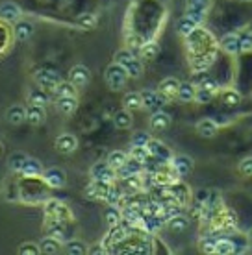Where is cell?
Here are the masks:
<instances>
[{
	"label": "cell",
	"instance_id": "6da1fadb",
	"mask_svg": "<svg viewBox=\"0 0 252 255\" xmlns=\"http://www.w3.org/2000/svg\"><path fill=\"white\" fill-rule=\"evenodd\" d=\"M128 80V74L124 70L123 65L119 63H111L108 69H106V83L111 91H119L124 87V83Z\"/></svg>",
	"mask_w": 252,
	"mask_h": 255
},
{
	"label": "cell",
	"instance_id": "7a4b0ae2",
	"mask_svg": "<svg viewBox=\"0 0 252 255\" xmlns=\"http://www.w3.org/2000/svg\"><path fill=\"white\" fill-rule=\"evenodd\" d=\"M45 215L48 218H54V220H59V222H69L72 220V213L71 209L59 202V200H48L45 204Z\"/></svg>",
	"mask_w": 252,
	"mask_h": 255
},
{
	"label": "cell",
	"instance_id": "3957f363",
	"mask_svg": "<svg viewBox=\"0 0 252 255\" xmlns=\"http://www.w3.org/2000/svg\"><path fill=\"white\" fill-rule=\"evenodd\" d=\"M33 80H35V83H37L39 87L54 91V87L61 82V76L52 69H39L33 72Z\"/></svg>",
	"mask_w": 252,
	"mask_h": 255
},
{
	"label": "cell",
	"instance_id": "277c9868",
	"mask_svg": "<svg viewBox=\"0 0 252 255\" xmlns=\"http://www.w3.org/2000/svg\"><path fill=\"white\" fill-rule=\"evenodd\" d=\"M43 179H45V183L50 189H63L67 185V174H65L63 168H58V166H52L48 170L41 174Z\"/></svg>",
	"mask_w": 252,
	"mask_h": 255
},
{
	"label": "cell",
	"instance_id": "5b68a950",
	"mask_svg": "<svg viewBox=\"0 0 252 255\" xmlns=\"http://www.w3.org/2000/svg\"><path fill=\"white\" fill-rule=\"evenodd\" d=\"M91 178L93 179H102V181H113L115 179V170L108 165V161H98L95 165L91 166Z\"/></svg>",
	"mask_w": 252,
	"mask_h": 255
},
{
	"label": "cell",
	"instance_id": "8992f818",
	"mask_svg": "<svg viewBox=\"0 0 252 255\" xmlns=\"http://www.w3.org/2000/svg\"><path fill=\"white\" fill-rule=\"evenodd\" d=\"M147 150H149L150 157H156V159H160V161H171V159H173V153H171V150L163 144L162 140L150 139L149 144H147Z\"/></svg>",
	"mask_w": 252,
	"mask_h": 255
},
{
	"label": "cell",
	"instance_id": "52a82bcc",
	"mask_svg": "<svg viewBox=\"0 0 252 255\" xmlns=\"http://www.w3.org/2000/svg\"><path fill=\"white\" fill-rule=\"evenodd\" d=\"M141 100H143V108L150 109V111H158V109L162 108L163 104L167 102L165 98H163L160 93H156V91H150V89H145L141 93Z\"/></svg>",
	"mask_w": 252,
	"mask_h": 255
},
{
	"label": "cell",
	"instance_id": "ba28073f",
	"mask_svg": "<svg viewBox=\"0 0 252 255\" xmlns=\"http://www.w3.org/2000/svg\"><path fill=\"white\" fill-rule=\"evenodd\" d=\"M69 80H71L72 85H76V87H84L87 85L91 80V74H89V69L85 67V65H74L69 72Z\"/></svg>",
	"mask_w": 252,
	"mask_h": 255
},
{
	"label": "cell",
	"instance_id": "9c48e42d",
	"mask_svg": "<svg viewBox=\"0 0 252 255\" xmlns=\"http://www.w3.org/2000/svg\"><path fill=\"white\" fill-rule=\"evenodd\" d=\"M110 181H102V179H93L87 189H85V196L91 198V200H104L106 198V192L110 189Z\"/></svg>",
	"mask_w": 252,
	"mask_h": 255
},
{
	"label": "cell",
	"instance_id": "30bf717a",
	"mask_svg": "<svg viewBox=\"0 0 252 255\" xmlns=\"http://www.w3.org/2000/svg\"><path fill=\"white\" fill-rule=\"evenodd\" d=\"M56 150H58L59 153H72L74 150L78 148V139L76 135L72 133H61L56 139Z\"/></svg>",
	"mask_w": 252,
	"mask_h": 255
},
{
	"label": "cell",
	"instance_id": "8fae6325",
	"mask_svg": "<svg viewBox=\"0 0 252 255\" xmlns=\"http://www.w3.org/2000/svg\"><path fill=\"white\" fill-rule=\"evenodd\" d=\"M173 163V170L176 172V176H188L193 170V159L189 155H176L171 159Z\"/></svg>",
	"mask_w": 252,
	"mask_h": 255
},
{
	"label": "cell",
	"instance_id": "7c38bea8",
	"mask_svg": "<svg viewBox=\"0 0 252 255\" xmlns=\"http://www.w3.org/2000/svg\"><path fill=\"white\" fill-rule=\"evenodd\" d=\"M20 6L15 2H4L0 4V19H4L6 22H17L20 19Z\"/></svg>",
	"mask_w": 252,
	"mask_h": 255
},
{
	"label": "cell",
	"instance_id": "4fadbf2b",
	"mask_svg": "<svg viewBox=\"0 0 252 255\" xmlns=\"http://www.w3.org/2000/svg\"><path fill=\"white\" fill-rule=\"evenodd\" d=\"M45 119H46L45 106H35V104H30V106H28V109H26V121L30 122L32 126L43 124Z\"/></svg>",
	"mask_w": 252,
	"mask_h": 255
},
{
	"label": "cell",
	"instance_id": "5bb4252c",
	"mask_svg": "<svg viewBox=\"0 0 252 255\" xmlns=\"http://www.w3.org/2000/svg\"><path fill=\"white\" fill-rule=\"evenodd\" d=\"M178 87H180V82L176 78H165L162 83H160V95L165 98V100H173L176 98V93H178Z\"/></svg>",
	"mask_w": 252,
	"mask_h": 255
},
{
	"label": "cell",
	"instance_id": "9a60e30c",
	"mask_svg": "<svg viewBox=\"0 0 252 255\" xmlns=\"http://www.w3.org/2000/svg\"><path fill=\"white\" fill-rule=\"evenodd\" d=\"M169 126H171V117L162 109L154 111V115L150 117V128L154 131H165V129H169Z\"/></svg>",
	"mask_w": 252,
	"mask_h": 255
},
{
	"label": "cell",
	"instance_id": "2e32d148",
	"mask_svg": "<svg viewBox=\"0 0 252 255\" xmlns=\"http://www.w3.org/2000/svg\"><path fill=\"white\" fill-rule=\"evenodd\" d=\"M56 109L61 115H72L78 109L76 96H59L58 102H56Z\"/></svg>",
	"mask_w": 252,
	"mask_h": 255
},
{
	"label": "cell",
	"instance_id": "e0dca14e",
	"mask_svg": "<svg viewBox=\"0 0 252 255\" xmlns=\"http://www.w3.org/2000/svg\"><path fill=\"white\" fill-rule=\"evenodd\" d=\"M19 174H22V176H26V178H39V176L43 174V168H41V163H39L37 159L26 157L24 165H22Z\"/></svg>",
	"mask_w": 252,
	"mask_h": 255
},
{
	"label": "cell",
	"instance_id": "ac0fdd59",
	"mask_svg": "<svg viewBox=\"0 0 252 255\" xmlns=\"http://www.w3.org/2000/svg\"><path fill=\"white\" fill-rule=\"evenodd\" d=\"M217 122L212 121V119H202V121H199V124H197V131H199V135L201 137H204V139H212V137H215L217 135Z\"/></svg>",
	"mask_w": 252,
	"mask_h": 255
},
{
	"label": "cell",
	"instance_id": "d6986e66",
	"mask_svg": "<svg viewBox=\"0 0 252 255\" xmlns=\"http://www.w3.org/2000/svg\"><path fill=\"white\" fill-rule=\"evenodd\" d=\"M6 121L13 126H17V124H22L26 121V108L19 106V104H15L11 108H7L6 111Z\"/></svg>",
	"mask_w": 252,
	"mask_h": 255
},
{
	"label": "cell",
	"instance_id": "ffe728a7",
	"mask_svg": "<svg viewBox=\"0 0 252 255\" xmlns=\"http://www.w3.org/2000/svg\"><path fill=\"white\" fill-rule=\"evenodd\" d=\"M39 250H41V254H46V255H56L61 250V241H58L56 237L52 235H46L41 243H39Z\"/></svg>",
	"mask_w": 252,
	"mask_h": 255
},
{
	"label": "cell",
	"instance_id": "44dd1931",
	"mask_svg": "<svg viewBox=\"0 0 252 255\" xmlns=\"http://www.w3.org/2000/svg\"><path fill=\"white\" fill-rule=\"evenodd\" d=\"M221 48L227 54H238L240 52V35L238 33H227L221 39Z\"/></svg>",
	"mask_w": 252,
	"mask_h": 255
},
{
	"label": "cell",
	"instance_id": "7402d4cb",
	"mask_svg": "<svg viewBox=\"0 0 252 255\" xmlns=\"http://www.w3.org/2000/svg\"><path fill=\"white\" fill-rule=\"evenodd\" d=\"M195 91H197V87H195L191 82L180 83V87H178V93H176V98H178L182 104L193 102V100H195Z\"/></svg>",
	"mask_w": 252,
	"mask_h": 255
},
{
	"label": "cell",
	"instance_id": "603a6c76",
	"mask_svg": "<svg viewBox=\"0 0 252 255\" xmlns=\"http://www.w3.org/2000/svg\"><path fill=\"white\" fill-rule=\"evenodd\" d=\"M197 22H195L191 17H182V19H178V22H176V32L180 33L182 37H188V35H191V33L197 30Z\"/></svg>",
	"mask_w": 252,
	"mask_h": 255
},
{
	"label": "cell",
	"instance_id": "cb8c5ba5",
	"mask_svg": "<svg viewBox=\"0 0 252 255\" xmlns=\"http://www.w3.org/2000/svg\"><path fill=\"white\" fill-rule=\"evenodd\" d=\"M117 172H119V176H121L123 179L130 178V176H136V174H141V163L130 157V159L126 161V163H124V165L121 166Z\"/></svg>",
	"mask_w": 252,
	"mask_h": 255
},
{
	"label": "cell",
	"instance_id": "d4e9b609",
	"mask_svg": "<svg viewBox=\"0 0 252 255\" xmlns=\"http://www.w3.org/2000/svg\"><path fill=\"white\" fill-rule=\"evenodd\" d=\"M33 35V24L32 22H28V20H20V22H17V26H15V37H17V41H28V39Z\"/></svg>",
	"mask_w": 252,
	"mask_h": 255
},
{
	"label": "cell",
	"instance_id": "484cf974",
	"mask_svg": "<svg viewBox=\"0 0 252 255\" xmlns=\"http://www.w3.org/2000/svg\"><path fill=\"white\" fill-rule=\"evenodd\" d=\"M123 104H124V109H128V111H137V109L143 108V100H141V93H126L123 98Z\"/></svg>",
	"mask_w": 252,
	"mask_h": 255
},
{
	"label": "cell",
	"instance_id": "4316f807",
	"mask_svg": "<svg viewBox=\"0 0 252 255\" xmlns=\"http://www.w3.org/2000/svg\"><path fill=\"white\" fill-rule=\"evenodd\" d=\"M28 100H30V104H35V106H46L48 104V95L45 93V89L43 87H33V89H30V93H28Z\"/></svg>",
	"mask_w": 252,
	"mask_h": 255
},
{
	"label": "cell",
	"instance_id": "83f0119b",
	"mask_svg": "<svg viewBox=\"0 0 252 255\" xmlns=\"http://www.w3.org/2000/svg\"><path fill=\"white\" fill-rule=\"evenodd\" d=\"M63 248H65V254H69V255H85L87 254V246H85V243L78 241V239L67 241V243L63 244Z\"/></svg>",
	"mask_w": 252,
	"mask_h": 255
},
{
	"label": "cell",
	"instance_id": "f1b7e54d",
	"mask_svg": "<svg viewBox=\"0 0 252 255\" xmlns=\"http://www.w3.org/2000/svg\"><path fill=\"white\" fill-rule=\"evenodd\" d=\"M106 161H108V165L117 172V170L128 161V155H126L123 150H113V152H110V155H108V159Z\"/></svg>",
	"mask_w": 252,
	"mask_h": 255
},
{
	"label": "cell",
	"instance_id": "f546056e",
	"mask_svg": "<svg viewBox=\"0 0 252 255\" xmlns=\"http://www.w3.org/2000/svg\"><path fill=\"white\" fill-rule=\"evenodd\" d=\"M113 124H115L117 129H128L132 126V115H130L128 109L117 111L115 117H113Z\"/></svg>",
	"mask_w": 252,
	"mask_h": 255
},
{
	"label": "cell",
	"instance_id": "4dcf8cb0",
	"mask_svg": "<svg viewBox=\"0 0 252 255\" xmlns=\"http://www.w3.org/2000/svg\"><path fill=\"white\" fill-rule=\"evenodd\" d=\"M45 228H46V233H48V235L56 237L58 241H63V235H65L63 222L54 220V218H48V222L45 224Z\"/></svg>",
	"mask_w": 252,
	"mask_h": 255
},
{
	"label": "cell",
	"instance_id": "1f68e13d",
	"mask_svg": "<svg viewBox=\"0 0 252 255\" xmlns=\"http://www.w3.org/2000/svg\"><path fill=\"white\" fill-rule=\"evenodd\" d=\"M123 67H124V70H126L128 78H139L143 74V63L136 58V56H134L132 59H128Z\"/></svg>",
	"mask_w": 252,
	"mask_h": 255
},
{
	"label": "cell",
	"instance_id": "d6a6232c",
	"mask_svg": "<svg viewBox=\"0 0 252 255\" xmlns=\"http://www.w3.org/2000/svg\"><path fill=\"white\" fill-rule=\"evenodd\" d=\"M26 155L24 152H13L11 155H9V159H7V166H9V170L11 172H20V168H22V165H24L26 161Z\"/></svg>",
	"mask_w": 252,
	"mask_h": 255
},
{
	"label": "cell",
	"instance_id": "836d02e7",
	"mask_svg": "<svg viewBox=\"0 0 252 255\" xmlns=\"http://www.w3.org/2000/svg\"><path fill=\"white\" fill-rule=\"evenodd\" d=\"M167 224H169V228H171V231H173V233H182V231L188 230L189 220L184 217V215H176V217L169 218Z\"/></svg>",
	"mask_w": 252,
	"mask_h": 255
},
{
	"label": "cell",
	"instance_id": "e575fe53",
	"mask_svg": "<svg viewBox=\"0 0 252 255\" xmlns=\"http://www.w3.org/2000/svg\"><path fill=\"white\" fill-rule=\"evenodd\" d=\"M169 194L175 200L176 204H184L188 200V187L180 185V183H175V185L169 187Z\"/></svg>",
	"mask_w": 252,
	"mask_h": 255
},
{
	"label": "cell",
	"instance_id": "d590c367",
	"mask_svg": "<svg viewBox=\"0 0 252 255\" xmlns=\"http://www.w3.org/2000/svg\"><path fill=\"white\" fill-rule=\"evenodd\" d=\"M76 24L84 30H93L97 26V15L95 13H82V15H78Z\"/></svg>",
	"mask_w": 252,
	"mask_h": 255
},
{
	"label": "cell",
	"instance_id": "8d00e7d4",
	"mask_svg": "<svg viewBox=\"0 0 252 255\" xmlns=\"http://www.w3.org/2000/svg\"><path fill=\"white\" fill-rule=\"evenodd\" d=\"M54 95L58 96H76V85H72L71 82H59L54 87Z\"/></svg>",
	"mask_w": 252,
	"mask_h": 255
},
{
	"label": "cell",
	"instance_id": "74e56055",
	"mask_svg": "<svg viewBox=\"0 0 252 255\" xmlns=\"http://www.w3.org/2000/svg\"><path fill=\"white\" fill-rule=\"evenodd\" d=\"M128 155L132 157V159L139 161L141 165H145V163L149 161V157H150V153H149V150H147V146H134V144H132V148H130Z\"/></svg>",
	"mask_w": 252,
	"mask_h": 255
},
{
	"label": "cell",
	"instance_id": "f35d334b",
	"mask_svg": "<svg viewBox=\"0 0 252 255\" xmlns=\"http://www.w3.org/2000/svg\"><path fill=\"white\" fill-rule=\"evenodd\" d=\"M236 252V244L232 241H228V239H219L217 243H215V254L219 255H230Z\"/></svg>",
	"mask_w": 252,
	"mask_h": 255
},
{
	"label": "cell",
	"instance_id": "ab89813d",
	"mask_svg": "<svg viewBox=\"0 0 252 255\" xmlns=\"http://www.w3.org/2000/svg\"><path fill=\"white\" fill-rule=\"evenodd\" d=\"M104 200H106L110 205H119L121 202H123V191L113 185H110V189H108V192H106V198H104Z\"/></svg>",
	"mask_w": 252,
	"mask_h": 255
},
{
	"label": "cell",
	"instance_id": "60d3db41",
	"mask_svg": "<svg viewBox=\"0 0 252 255\" xmlns=\"http://www.w3.org/2000/svg\"><path fill=\"white\" fill-rule=\"evenodd\" d=\"M160 54V46L158 43H147V45L141 46V56L145 59H156Z\"/></svg>",
	"mask_w": 252,
	"mask_h": 255
},
{
	"label": "cell",
	"instance_id": "b9f144b4",
	"mask_svg": "<svg viewBox=\"0 0 252 255\" xmlns=\"http://www.w3.org/2000/svg\"><path fill=\"white\" fill-rule=\"evenodd\" d=\"M121 211L117 209V205H110L108 209H106V222L110 224V226H117V224H121Z\"/></svg>",
	"mask_w": 252,
	"mask_h": 255
},
{
	"label": "cell",
	"instance_id": "7bdbcfd3",
	"mask_svg": "<svg viewBox=\"0 0 252 255\" xmlns=\"http://www.w3.org/2000/svg\"><path fill=\"white\" fill-rule=\"evenodd\" d=\"M212 98H214V91L204 89V87H197V91H195V102L208 104L212 102Z\"/></svg>",
	"mask_w": 252,
	"mask_h": 255
},
{
	"label": "cell",
	"instance_id": "ee69618b",
	"mask_svg": "<svg viewBox=\"0 0 252 255\" xmlns=\"http://www.w3.org/2000/svg\"><path fill=\"white\" fill-rule=\"evenodd\" d=\"M17 254L19 255H39L41 254V250H39V244L35 243H22L17 250Z\"/></svg>",
	"mask_w": 252,
	"mask_h": 255
},
{
	"label": "cell",
	"instance_id": "f6af8a7d",
	"mask_svg": "<svg viewBox=\"0 0 252 255\" xmlns=\"http://www.w3.org/2000/svg\"><path fill=\"white\" fill-rule=\"evenodd\" d=\"M223 102L227 104V106H238V104L241 102V95L238 91L228 89L223 93Z\"/></svg>",
	"mask_w": 252,
	"mask_h": 255
},
{
	"label": "cell",
	"instance_id": "bcb514c9",
	"mask_svg": "<svg viewBox=\"0 0 252 255\" xmlns=\"http://www.w3.org/2000/svg\"><path fill=\"white\" fill-rule=\"evenodd\" d=\"M128 237V233H126V230H124L123 226H111V233H110V239L113 241V243H121V241H124Z\"/></svg>",
	"mask_w": 252,
	"mask_h": 255
},
{
	"label": "cell",
	"instance_id": "7dc6e473",
	"mask_svg": "<svg viewBox=\"0 0 252 255\" xmlns=\"http://www.w3.org/2000/svg\"><path fill=\"white\" fill-rule=\"evenodd\" d=\"M215 243H217V239L214 237H206V239H202L201 241V250L204 254H215Z\"/></svg>",
	"mask_w": 252,
	"mask_h": 255
},
{
	"label": "cell",
	"instance_id": "c3c4849f",
	"mask_svg": "<svg viewBox=\"0 0 252 255\" xmlns=\"http://www.w3.org/2000/svg\"><path fill=\"white\" fill-rule=\"evenodd\" d=\"M150 140V135L149 133H143V131H139V133H136L134 137H132V144L134 146H147Z\"/></svg>",
	"mask_w": 252,
	"mask_h": 255
},
{
	"label": "cell",
	"instance_id": "681fc988",
	"mask_svg": "<svg viewBox=\"0 0 252 255\" xmlns=\"http://www.w3.org/2000/svg\"><path fill=\"white\" fill-rule=\"evenodd\" d=\"M240 52H252V33H245L240 37Z\"/></svg>",
	"mask_w": 252,
	"mask_h": 255
},
{
	"label": "cell",
	"instance_id": "f907efd6",
	"mask_svg": "<svg viewBox=\"0 0 252 255\" xmlns=\"http://www.w3.org/2000/svg\"><path fill=\"white\" fill-rule=\"evenodd\" d=\"M208 6H210V0H188V7H193V9L206 11Z\"/></svg>",
	"mask_w": 252,
	"mask_h": 255
},
{
	"label": "cell",
	"instance_id": "816d5d0a",
	"mask_svg": "<svg viewBox=\"0 0 252 255\" xmlns=\"http://www.w3.org/2000/svg\"><path fill=\"white\" fill-rule=\"evenodd\" d=\"M134 56H132V52L130 50H119L115 54V63H119V65H124L128 59H132Z\"/></svg>",
	"mask_w": 252,
	"mask_h": 255
},
{
	"label": "cell",
	"instance_id": "f5cc1de1",
	"mask_svg": "<svg viewBox=\"0 0 252 255\" xmlns=\"http://www.w3.org/2000/svg\"><path fill=\"white\" fill-rule=\"evenodd\" d=\"M240 172L245 176H252V157H247L240 163Z\"/></svg>",
	"mask_w": 252,
	"mask_h": 255
},
{
	"label": "cell",
	"instance_id": "db71d44e",
	"mask_svg": "<svg viewBox=\"0 0 252 255\" xmlns=\"http://www.w3.org/2000/svg\"><path fill=\"white\" fill-rule=\"evenodd\" d=\"M208 196H210V191H206V189H201V191L195 194V198H197V204L204 205L208 202Z\"/></svg>",
	"mask_w": 252,
	"mask_h": 255
},
{
	"label": "cell",
	"instance_id": "11a10c76",
	"mask_svg": "<svg viewBox=\"0 0 252 255\" xmlns=\"http://www.w3.org/2000/svg\"><path fill=\"white\" fill-rule=\"evenodd\" d=\"M89 254H104V250L102 246H95V250H87Z\"/></svg>",
	"mask_w": 252,
	"mask_h": 255
},
{
	"label": "cell",
	"instance_id": "9f6ffc18",
	"mask_svg": "<svg viewBox=\"0 0 252 255\" xmlns=\"http://www.w3.org/2000/svg\"><path fill=\"white\" fill-rule=\"evenodd\" d=\"M249 243H251V244H252V230H251V231H249Z\"/></svg>",
	"mask_w": 252,
	"mask_h": 255
},
{
	"label": "cell",
	"instance_id": "6f0895ef",
	"mask_svg": "<svg viewBox=\"0 0 252 255\" xmlns=\"http://www.w3.org/2000/svg\"><path fill=\"white\" fill-rule=\"evenodd\" d=\"M0 152H2V146H0Z\"/></svg>",
	"mask_w": 252,
	"mask_h": 255
}]
</instances>
